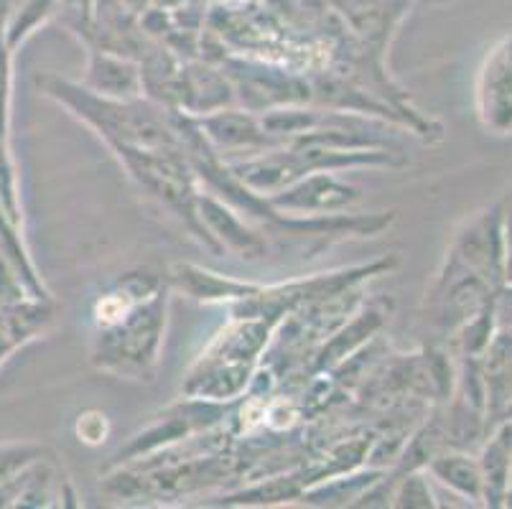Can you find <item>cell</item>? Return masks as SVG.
I'll return each mask as SVG.
<instances>
[{
    "label": "cell",
    "instance_id": "52a82bcc",
    "mask_svg": "<svg viewBox=\"0 0 512 509\" xmlns=\"http://www.w3.org/2000/svg\"><path fill=\"white\" fill-rule=\"evenodd\" d=\"M510 415H512V405H510V408H507V418H510Z\"/></svg>",
    "mask_w": 512,
    "mask_h": 509
},
{
    "label": "cell",
    "instance_id": "5b68a950",
    "mask_svg": "<svg viewBox=\"0 0 512 509\" xmlns=\"http://www.w3.org/2000/svg\"><path fill=\"white\" fill-rule=\"evenodd\" d=\"M495 316L497 321H500V331L512 334V288L500 298V301H497Z\"/></svg>",
    "mask_w": 512,
    "mask_h": 509
},
{
    "label": "cell",
    "instance_id": "7a4b0ae2",
    "mask_svg": "<svg viewBox=\"0 0 512 509\" xmlns=\"http://www.w3.org/2000/svg\"><path fill=\"white\" fill-rule=\"evenodd\" d=\"M510 469H512V426L505 423L495 438L490 441L482 456V494L487 502L500 504L510 489Z\"/></svg>",
    "mask_w": 512,
    "mask_h": 509
},
{
    "label": "cell",
    "instance_id": "3957f363",
    "mask_svg": "<svg viewBox=\"0 0 512 509\" xmlns=\"http://www.w3.org/2000/svg\"><path fill=\"white\" fill-rule=\"evenodd\" d=\"M439 474L444 476L451 487L459 489L467 497H482V471H479V464L469 461L467 456H449V459H444L439 464Z\"/></svg>",
    "mask_w": 512,
    "mask_h": 509
},
{
    "label": "cell",
    "instance_id": "8992f818",
    "mask_svg": "<svg viewBox=\"0 0 512 509\" xmlns=\"http://www.w3.org/2000/svg\"><path fill=\"white\" fill-rule=\"evenodd\" d=\"M507 280H512V255H507Z\"/></svg>",
    "mask_w": 512,
    "mask_h": 509
},
{
    "label": "cell",
    "instance_id": "6da1fadb",
    "mask_svg": "<svg viewBox=\"0 0 512 509\" xmlns=\"http://www.w3.org/2000/svg\"><path fill=\"white\" fill-rule=\"evenodd\" d=\"M479 118L495 133H512V36H505L484 59L477 87Z\"/></svg>",
    "mask_w": 512,
    "mask_h": 509
},
{
    "label": "cell",
    "instance_id": "277c9868",
    "mask_svg": "<svg viewBox=\"0 0 512 509\" xmlns=\"http://www.w3.org/2000/svg\"><path fill=\"white\" fill-rule=\"evenodd\" d=\"M8 39L0 28V135H6L8 123Z\"/></svg>",
    "mask_w": 512,
    "mask_h": 509
}]
</instances>
